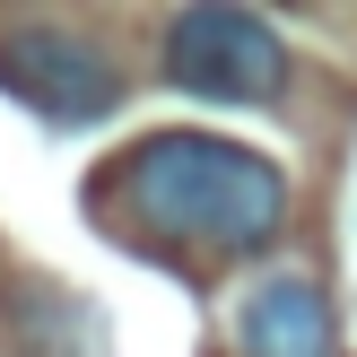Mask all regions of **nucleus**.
Listing matches in <instances>:
<instances>
[{"mask_svg":"<svg viewBox=\"0 0 357 357\" xmlns=\"http://www.w3.org/2000/svg\"><path fill=\"white\" fill-rule=\"evenodd\" d=\"M122 209L166 244H218V253H261L288 218V174L271 157L209 131H157L105 174Z\"/></svg>","mask_w":357,"mask_h":357,"instance_id":"f257e3e1","label":"nucleus"},{"mask_svg":"<svg viewBox=\"0 0 357 357\" xmlns=\"http://www.w3.org/2000/svg\"><path fill=\"white\" fill-rule=\"evenodd\" d=\"M0 79L44 122H96L122 105V70L87 35H61V26H9L0 35Z\"/></svg>","mask_w":357,"mask_h":357,"instance_id":"7ed1b4c3","label":"nucleus"},{"mask_svg":"<svg viewBox=\"0 0 357 357\" xmlns=\"http://www.w3.org/2000/svg\"><path fill=\"white\" fill-rule=\"evenodd\" d=\"M166 79L209 105H271L288 87V44L253 9H183L166 26Z\"/></svg>","mask_w":357,"mask_h":357,"instance_id":"f03ea898","label":"nucleus"},{"mask_svg":"<svg viewBox=\"0 0 357 357\" xmlns=\"http://www.w3.org/2000/svg\"><path fill=\"white\" fill-rule=\"evenodd\" d=\"M244 357H331V296L279 271L244 296Z\"/></svg>","mask_w":357,"mask_h":357,"instance_id":"20e7f679","label":"nucleus"}]
</instances>
